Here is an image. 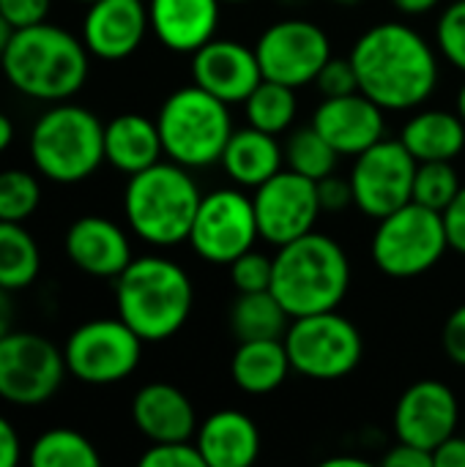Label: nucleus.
Listing matches in <instances>:
<instances>
[{"mask_svg":"<svg viewBox=\"0 0 465 467\" xmlns=\"http://www.w3.org/2000/svg\"><path fill=\"white\" fill-rule=\"evenodd\" d=\"M351 63L359 90L392 112L422 107L439 85L436 49L406 22L367 27L351 49Z\"/></svg>","mask_w":465,"mask_h":467,"instance_id":"f257e3e1","label":"nucleus"},{"mask_svg":"<svg viewBox=\"0 0 465 467\" xmlns=\"http://www.w3.org/2000/svg\"><path fill=\"white\" fill-rule=\"evenodd\" d=\"M90 52L82 38L60 25L38 22L14 30L0 68L5 79L27 99L66 101L88 79Z\"/></svg>","mask_w":465,"mask_h":467,"instance_id":"f03ea898","label":"nucleus"},{"mask_svg":"<svg viewBox=\"0 0 465 467\" xmlns=\"http://www.w3.org/2000/svg\"><path fill=\"white\" fill-rule=\"evenodd\" d=\"M195 304L189 274L167 257H134L115 279L118 317L143 339L164 342L175 337Z\"/></svg>","mask_w":465,"mask_h":467,"instance_id":"7ed1b4c3","label":"nucleus"},{"mask_svg":"<svg viewBox=\"0 0 465 467\" xmlns=\"http://www.w3.org/2000/svg\"><path fill=\"white\" fill-rule=\"evenodd\" d=\"M348 287L351 263L334 238L312 230L285 246H277L271 293L282 301L291 317L337 309Z\"/></svg>","mask_w":465,"mask_h":467,"instance_id":"20e7f679","label":"nucleus"},{"mask_svg":"<svg viewBox=\"0 0 465 467\" xmlns=\"http://www.w3.org/2000/svg\"><path fill=\"white\" fill-rule=\"evenodd\" d=\"M203 194L186 167L156 161L129 175L123 192V213L134 235L153 246H175L189 238Z\"/></svg>","mask_w":465,"mask_h":467,"instance_id":"39448f33","label":"nucleus"},{"mask_svg":"<svg viewBox=\"0 0 465 467\" xmlns=\"http://www.w3.org/2000/svg\"><path fill=\"white\" fill-rule=\"evenodd\" d=\"M156 126L162 134L164 156L186 170H206L219 164L233 134L230 104L195 82L173 90L164 99L156 115Z\"/></svg>","mask_w":465,"mask_h":467,"instance_id":"423d86ee","label":"nucleus"},{"mask_svg":"<svg viewBox=\"0 0 465 467\" xmlns=\"http://www.w3.org/2000/svg\"><path fill=\"white\" fill-rule=\"evenodd\" d=\"M30 159L55 183H79L104 161V126L90 109L55 101L30 131Z\"/></svg>","mask_w":465,"mask_h":467,"instance_id":"0eeeda50","label":"nucleus"},{"mask_svg":"<svg viewBox=\"0 0 465 467\" xmlns=\"http://www.w3.org/2000/svg\"><path fill=\"white\" fill-rule=\"evenodd\" d=\"M373 263L389 279H414L428 274L449 252L444 219L439 211L408 202L378 219L373 233Z\"/></svg>","mask_w":465,"mask_h":467,"instance_id":"6e6552de","label":"nucleus"},{"mask_svg":"<svg viewBox=\"0 0 465 467\" xmlns=\"http://www.w3.org/2000/svg\"><path fill=\"white\" fill-rule=\"evenodd\" d=\"M282 342L293 372L310 380H340L351 375L365 356L359 328L337 309L293 317Z\"/></svg>","mask_w":465,"mask_h":467,"instance_id":"1a4fd4ad","label":"nucleus"},{"mask_svg":"<svg viewBox=\"0 0 465 467\" xmlns=\"http://www.w3.org/2000/svg\"><path fill=\"white\" fill-rule=\"evenodd\" d=\"M143 339L121 320H88L71 331L63 345L69 375L88 386H112L126 380L143 358Z\"/></svg>","mask_w":465,"mask_h":467,"instance_id":"9d476101","label":"nucleus"},{"mask_svg":"<svg viewBox=\"0 0 465 467\" xmlns=\"http://www.w3.org/2000/svg\"><path fill=\"white\" fill-rule=\"evenodd\" d=\"M66 358L47 337L11 331L0 339V400L19 408L49 402L66 378Z\"/></svg>","mask_w":465,"mask_h":467,"instance_id":"9b49d317","label":"nucleus"},{"mask_svg":"<svg viewBox=\"0 0 465 467\" xmlns=\"http://www.w3.org/2000/svg\"><path fill=\"white\" fill-rule=\"evenodd\" d=\"M258 238L260 230L252 197L241 189H217L203 194L186 241L206 263L230 265L236 257L249 252Z\"/></svg>","mask_w":465,"mask_h":467,"instance_id":"f8f14e48","label":"nucleus"},{"mask_svg":"<svg viewBox=\"0 0 465 467\" xmlns=\"http://www.w3.org/2000/svg\"><path fill=\"white\" fill-rule=\"evenodd\" d=\"M417 164L400 140H378L354 161V205L375 222L408 205L414 200Z\"/></svg>","mask_w":465,"mask_h":467,"instance_id":"ddd939ff","label":"nucleus"},{"mask_svg":"<svg viewBox=\"0 0 465 467\" xmlns=\"http://www.w3.org/2000/svg\"><path fill=\"white\" fill-rule=\"evenodd\" d=\"M255 52L263 79L301 88L315 82L332 57V41L326 30L310 19H280L263 30Z\"/></svg>","mask_w":465,"mask_h":467,"instance_id":"4468645a","label":"nucleus"},{"mask_svg":"<svg viewBox=\"0 0 465 467\" xmlns=\"http://www.w3.org/2000/svg\"><path fill=\"white\" fill-rule=\"evenodd\" d=\"M255 216L260 238L271 246H285L312 233L323 213L318 200V181L293 170H280L255 189Z\"/></svg>","mask_w":465,"mask_h":467,"instance_id":"2eb2a0df","label":"nucleus"},{"mask_svg":"<svg viewBox=\"0 0 465 467\" xmlns=\"http://www.w3.org/2000/svg\"><path fill=\"white\" fill-rule=\"evenodd\" d=\"M460 421L458 397L441 380H419L403 391L395 408V435L403 443L433 451L455 435Z\"/></svg>","mask_w":465,"mask_h":467,"instance_id":"dca6fc26","label":"nucleus"},{"mask_svg":"<svg viewBox=\"0 0 465 467\" xmlns=\"http://www.w3.org/2000/svg\"><path fill=\"white\" fill-rule=\"evenodd\" d=\"M260 79L263 71L258 52L241 41L211 38L197 52H192V82L225 104H244Z\"/></svg>","mask_w":465,"mask_h":467,"instance_id":"f3484780","label":"nucleus"},{"mask_svg":"<svg viewBox=\"0 0 465 467\" xmlns=\"http://www.w3.org/2000/svg\"><path fill=\"white\" fill-rule=\"evenodd\" d=\"M384 107L367 99L362 90L348 96L323 99L312 115V126L340 156H359L386 134Z\"/></svg>","mask_w":465,"mask_h":467,"instance_id":"a211bd4d","label":"nucleus"},{"mask_svg":"<svg viewBox=\"0 0 465 467\" xmlns=\"http://www.w3.org/2000/svg\"><path fill=\"white\" fill-rule=\"evenodd\" d=\"M151 30L143 0H93L82 19V41L99 60H123L137 52Z\"/></svg>","mask_w":465,"mask_h":467,"instance_id":"6ab92c4d","label":"nucleus"},{"mask_svg":"<svg viewBox=\"0 0 465 467\" xmlns=\"http://www.w3.org/2000/svg\"><path fill=\"white\" fill-rule=\"evenodd\" d=\"M66 254L88 276L118 279L132 257L129 235L121 224L104 216H82L66 230Z\"/></svg>","mask_w":465,"mask_h":467,"instance_id":"aec40b11","label":"nucleus"},{"mask_svg":"<svg viewBox=\"0 0 465 467\" xmlns=\"http://www.w3.org/2000/svg\"><path fill=\"white\" fill-rule=\"evenodd\" d=\"M132 421L151 443L192 441L197 413L189 397L170 383H148L132 400Z\"/></svg>","mask_w":465,"mask_h":467,"instance_id":"412c9836","label":"nucleus"},{"mask_svg":"<svg viewBox=\"0 0 465 467\" xmlns=\"http://www.w3.org/2000/svg\"><path fill=\"white\" fill-rule=\"evenodd\" d=\"M219 3L222 0H151V30L173 52H197L217 33Z\"/></svg>","mask_w":465,"mask_h":467,"instance_id":"4be33fe9","label":"nucleus"},{"mask_svg":"<svg viewBox=\"0 0 465 467\" xmlns=\"http://www.w3.org/2000/svg\"><path fill=\"white\" fill-rule=\"evenodd\" d=\"M206 467H249L260 454L258 424L241 410H217L197 427Z\"/></svg>","mask_w":465,"mask_h":467,"instance_id":"5701e85b","label":"nucleus"},{"mask_svg":"<svg viewBox=\"0 0 465 467\" xmlns=\"http://www.w3.org/2000/svg\"><path fill=\"white\" fill-rule=\"evenodd\" d=\"M162 134L156 120L140 112H123L104 126V161L134 175L162 161Z\"/></svg>","mask_w":465,"mask_h":467,"instance_id":"b1692460","label":"nucleus"},{"mask_svg":"<svg viewBox=\"0 0 465 467\" xmlns=\"http://www.w3.org/2000/svg\"><path fill=\"white\" fill-rule=\"evenodd\" d=\"M282 161H285V150L277 142V134H269L255 126L233 129L225 153L219 159L227 178L244 189H258L260 183H266L271 175L282 170Z\"/></svg>","mask_w":465,"mask_h":467,"instance_id":"393cba45","label":"nucleus"},{"mask_svg":"<svg viewBox=\"0 0 465 467\" xmlns=\"http://www.w3.org/2000/svg\"><path fill=\"white\" fill-rule=\"evenodd\" d=\"M288 348L282 339H249L238 342L233 361H230V378L236 389L252 397H263L277 391L291 372Z\"/></svg>","mask_w":465,"mask_h":467,"instance_id":"a878e982","label":"nucleus"},{"mask_svg":"<svg viewBox=\"0 0 465 467\" xmlns=\"http://www.w3.org/2000/svg\"><path fill=\"white\" fill-rule=\"evenodd\" d=\"M400 142L417 161H452L465 148V120L458 112L422 109L408 118Z\"/></svg>","mask_w":465,"mask_h":467,"instance_id":"bb28decb","label":"nucleus"},{"mask_svg":"<svg viewBox=\"0 0 465 467\" xmlns=\"http://www.w3.org/2000/svg\"><path fill=\"white\" fill-rule=\"evenodd\" d=\"M291 315L282 306V301L271 290L260 293H238L230 309V331L238 342L249 339H282Z\"/></svg>","mask_w":465,"mask_h":467,"instance_id":"cd10ccee","label":"nucleus"},{"mask_svg":"<svg viewBox=\"0 0 465 467\" xmlns=\"http://www.w3.org/2000/svg\"><path fill=\"white\" fill-rule=\"evenodd\" d=\"M41 252L22 222H0V287L14 293L36 282Z\"/></svg>","mask_w":465,"mask_h":467,"instance_id":"c85d7f7f","label":"nucleus"},{"mask_svg":"<svg viewBox=\"0 0 465 467\" xmlns=\"http://www.w3.org/2000/svg\"><path fill=\"white\" fill-rule=\"evenodd\" d=\"M244 112L249 126L263 129L269 134H282L293 126L299 112L296 88L274 79H260V85L244 101Z\"/></svg>","mask_w":465,"mask_h":467,"instance_id":"c756f323","label":"nucleus"},{"mask_svg":"<svg viewBox=\"0 0 465 467\" xmlns=\"http://www.w3.org/2000/svg\"><path fill=\"white\" fill-rule=\"evenodd\" d=\"M33 467H99L96 446L74 430H49L30 446Z\"/></svg>","mask_w":465,"mask_h":467,"instance_id":"7c9ffc66","label":"nucleus"},{"mask_svg":"<svg viewBox=\"0 0 465 467\" xmlns=\"http://www.w3.org/2000/svg\"><path fill=\"white\" fill-rule=\"evenodd\" d=\"M340 153L323 140V134L310 123L307 129H299L291 134L288 145H285V161L288 170L307 175L312 181H321L326 175L334 172Z\"/></svg>","mask_w":465,"mask_h":467,"instance_id":"2f4dec72","label":"nucleus"},{"mask_svg":"<svg viewBox=\"0 0 465 467\" xmlns=\"http://www.w3.org/2000/svg\"><path fill=\"white\" fill-rule=\"evenodd\" d=\"M460 189H463V183H460L452 161H419L417 164L414 202L441 213L458 197Z\"/></svg>","mask_w":465,"mask_h":467,"instance_id":"473e14b6","label":"nucleus"},{"mask_svg":"<svg viewBox=\"0 0 465 467\" xmlns=\"http://www.w3.org/2000/svg\"><path fill=\"white\" fill-rule=\"evenodd\" d=\"M41 202V186L36 175L25 170L0 172V222H25Z\"/></svg>","mask_w":465,"mask_h":467,"instance_id":"72a5a7b5","label":"nucleus"},{"mask_svg":"<svg viewBox=\"0 0 465 467\" xmlns=\"http://www.w3.org/2000/svg\"><path fill=\"white\" fill-rule=\"evenodd\" d=\"M436 44L439 52L465 74V0H455L436 25Z\"/></svg>","mask_w":465,"mask_h":467,"instance_id":"f704fd0d","label":"nucleus"},{"mask_svg":"<svg viewBox=\"0 0 465 467\" xmlns=\"http://www.w3.org/2000/svg\"><path fill=\"white\" fill-rule=\"evenodd\" d=\"M271 279H274V257L263 252L249 249L230 263V282L238 293L271 290Z\"/></svg>","mask_w":465,"mask_h":467,"instance_id":"c9c22d12","label":"nucleus"},{"mask_svg":"<svg viewBox=\"0 0 465 467\" xmlns=\"http://www.w3.org/2000/svg\"><path fill=\"white\" fill-rule=\"evenodd\" d=\"M140 467H206V460L192 441L153 443L143 457Z\"/></svg>","mask_w":465,"mask_h":467,"instance_id":"e433bc0d","label":"nucleus"},{"mask_svg":"<svg viewBox=\"0 0 465 467\" xmlns=\"http://www.w3.org/2000/svg\"><path fill=\"white\" fill-rule=\"evenodd\" d=\"M315 85L323 93V99L356 93L359 79H356V68H354L351 57H329L326 66L321 68V74L315 77Z\"/></svg>","mask_w":465,"mask_h":467,"instance_id":"4c0bfd02","label":"nucleus"},{"mask_svg":"<svg viewBox=\"0 0 465 467\" xmlns=\"http://www.w3.org/2000/svg\"><path fill=\"white\" fill-rule=\"evenodd\" d=\"M52 0H0V14L8 19L14 30L30 27L47 19Z\"/></svg>","mask_w":465,"mask_h":467,"instance_id":"58836bf2","label":"nucleus"},{"mask_svg":"<svg viewBox=\"0 0 465 467\" xmlns=\"http://www.w3.org/2000/svg\"><path fill=\"white\" fill-rule=\"evenodd\" d=\"M318 200H321V208L329 211V213H340L345 211L348 205H354V186H351V178H340V175H326L318 181Z\"/></svg>","mask_w":465,"mask_h":467,"instance_id":"ea45409f","label":"nucleus"},{"mask_svg":"<svg viewBox=\"0 0 465 467\" xmlns=\"http://www.w3.org/2000/svg\"><path fill=\"white\" fill-rule=\"evenodd\" d=\"M441 342H444L447 358H449L455 367H463L465 369V304H460V306L447 317Z\"/></svg>","mask_w":465,"mask_h":467,"instance_id":"a19ab883","label":"nucleus"},{"mask_svg":"<svg viewBox=\"0 0 465 467\" xmlns=\"http://www.w3.org/2000/svg\"><path fill=\"white\" fill-rule=\"evenodd\" d=\"M441 219H444L449 249L458 252V254H465V183L463 189L458 192V197L441 211Z\"/></svg>","mask_w":465,"mask_h":467,"instance_id":"79ce46f5","label":"nucleus"},{"mask_svg":"<svg viewBox=\"0 0 465 467\" xmlns=\"http://www.w3.org/2000/svg\"><path fill=\"white\" fill-rule=\"evenodd\" d=\"M384 467H433V451L397 441L384 457Z\"/></svg>","mask_w":465,"mask_h":467,"instance_id":"37998d69","label":"nucleus"},{"mask_svg":"<svg viewBox=\"0 0 465 467\" xmlns=\"http://www.w3.org/2000/svg\"><path fill=\"white\" fill-rule=\"evenodd\" d=\"M22 460V443L14 424L0 416V467H16Z\"/></svg>","mask_w":465,"mask_h":467,"instance_id":"c03bdc74","label":"nucleus"},{"mask_svg":"<svg viewBox=\"0 0 465 467\" xmlns=\"http://www.w3.org/2000/svg\"><path fill=\"white\" fill-rule=\"evenodd\" d=\"M433 467H465V438L452 435L433 449Z\"/></svg>","mask_w":465,"mask_h":467,"instance_id":"a18cd8bd","label":"nucleus"},{"mask_svg":"<svg viewBox=\"0 0 465 467\" xmlns=\"http://www.w3.org/2000/svg\"><path fill=\"white\" fill-rule=\"evenodd\" d=\"M397 11L408 14V16H419V14H430L441 0H392Z\"/></svg>","mask_w":465,"mask_h":467,"instance_id":"49530a36","label":"nucleus"},{"mask_svg":"<svg viewBox=\"0 0 465 467\" xmlns=\"http://www.w3.org/2000/svg\"><path fill=\"white\" fill-rule=\"evenodd\" d=\"M11 326H14V304L8 298V290L0 287V339L14 331Z\"/></svg>","mask_w":465,"mask_h":467,"instance_id":"de8ad7c7","label":"nucleus"},{"mask_svg":"<svg viewBox=\"0 0 465 467\" xmlns=\"http://www.w3.org/2000/svg\"><path fill=\"white\" fill-rule=\"evenodd\" d=\"M14 142V123L5 112H0V153Z\"/></svg>","mask_w":465,"mask_h":467,"instance_id":"09e8293b","label":"nucleus"},{"mask_svg":"<svg viewBox=\"0 0 465 467\" xmlns=\"http://www.w3.org/2000/svg\"><path fill=\"white\" fill-rule=\"evenodd\" d=\"M323 467H367V462L359 457H329Z\"/></svg>","mask_w":465,"mask_h":467,"instance_id":"8fccbe9b","label":"nucleus"},{"mask_svg":"<svg viewBox=\"0 0 465 467\" xmlns=\"http://www.w3.org/2000/svg\"><path fill=\"white\" fill-rule=\"evenodd\" d=\"M11 36H14V27H11L8 19L0 14V57H3V52H5V47H8V41H11Z\"/></svg>","mask_w":465,"mask_h":467,"instance_id":"3c124183","label":"nucleus"},{"mask_svg":"<svg viewBox=\"0 0 465 467\" xmlns=\"http://www.w3.org/2000/svg\"><path fill=\"white\" fill-rule=\"evenodd\" d=\"M458 115L465 120V82L460 85V90H458Z\"/></svg>","mask_w":465,"mask_h":467,"instance_id":"603ef678","label":"nucleus"},{"mask_svg":"<svg viewBox=\"0 0 465 467\" xmlns=\"http://www.w3.org/2000/svg\"><path fill=\"white\" fill-rule=\"evenodd\" d=\"M334 3H337V5H345V8H348V5H356L359 0H334Z\"/></svg>","mask_w":465,"mask_h":467,"instance_id":"864d4df0","label":"nucleus"},{"mask_svg":"<svg viewBox=\"0 0 465 467\" xmlns=\"http://www.w3.org/2000/svg\"><path fill=\"white\" fill-rule=\"evenodd\" d=\"M222 3H247V0H222Z\"/></svg>","mask_w":465,"mask_h":467,"instance_id":"5fc2aeb1","label":"nucleus"},{"mask_svg":"<svg viewBox=\"0 0 465 467\" xmlns=\"http://www.w3.org/2000/svg\"><path fill=\"white\" fill-rule=\"evenodd\" d=\"M79 3H88V5H90V3H93V0H79Z\"/></svg>","mask_w":465,"mask_h":467,"instance_id":"6e6d98bb","label":"nucleus"}]
</instances>
